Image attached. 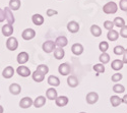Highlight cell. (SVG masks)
<instances>
[{
    "label": "cell",
    "mask_w": 127,
    "mask_h": 113,
    "mask_svg": "<svg viewBox=\"0 0 127 113\" xmlns=\"http://www.w3.org/2000/svg\"><path fill=\"white\" fill-rule=\"evenodd\" d=\"M99 49L103 52H107V50L109 49V43L106 42V41H102V42L99 44Z\"/></svg>",
    "instance_id": "cell-34"
},
{
    "label": "cell",
    "mask_w": 127,
    "mask_h": 113,
    "mask_svg": "<svg viewBox=\"0 0 127 113\" xmlns=\"http://www.w3.org/2000/svg\"><path fill=\"white\" fill-rule=\"evenodd\" d=\"M67 30L69 31L70 33H72V34L77 33L78 31H79V25H78V23L74 22V20H71V22H69L67 24Z\"/></svg>",
    "instance_id": "cell-14"
},
{
    "label": "cell",
    "mask_w": 127,
    "mask_h": 113,
    "mask_svg": "<svg viewBox=\"0 0 127 113\" xmlns=\"http://www.w3.org/2000/svg\"><path fill=\"white\" fill-rule=\"evenodd\" d=\"M32 22H33V24L36 25V26H42L44 24V17L41 14L36 13V14H34L33 16H32Z\"/></svg>",
    "instance_id": "cell-22"
},
{
    "label": "cell",
    "mask_w": 127,
    "mask_h": 113,
    "mask_svg": "<svg viewBox=\"0 0 127 113\" xmlns=\"http://www.w3.org/2000/svg\"><path fill=\"white\" fill-rule=\"evenodd\" d=\"M99 60H100V62L103 63V64H107L109 61H110V55L107 53V52H103L100 57H99Z\"/></svg>",
    "instance_id": "cell-30"
},
{
    "label": "cell",
    "mask_w": 127,
    "mask_h": 113,
    "mask_svg": "<svg viewBox=\"0 0 127 113\" xmlns=\"http://www.w3.org/2000/svg\"><path fill=\"white\" fill-rule=\"evenodd\" d=\"M68 98L66 96H58L56 99H55V104L58 106V107H64L68 104Z\"/></svg>",
    "instance_id": "cell-13"
},
{
    "label": "cell",
    "mask_w": 127,
    "mask_h": 113,
    "mask_svg": "<svg viewBox=\"0 0 127 113\" xmlns=\"http://www.w3.org/2000/svg\"><path fill=\"white\" fill-rule=\"evenodd\" d=\"M18 47V41L14 37H8L6 41V48L9 51H15Z\"/></svg>",
    "instance_id": "cell-2"
},
{
    "label": "cell",
    "mask_w": 127,
    "mask_h": 113,
    "mask_svg": "<svg viewBox=\"0 0 127 113\" xmlns=\"http://www.w3.org/2000/svg\"><path fill=\"white\" fill-rule=\"evenodd\" d=\"M107 38H108L109 41L114 42V41H116L119 38V33L117 32V31H115V30H111V31H109L108 34H107Z\"/></svg>",
    "instance_id": "cell-27"
},
{
    "label": "cell",
    "mask_w": 127,
    "mask_h": 113,
    "mask_svg": "<svg viewBox=\"0 0 127 113\" xmlns=\"http://www.w3.org/2000/svg\"><path fill=\"white\" fill-rule=\"evenodd\" d=\"M3 112H4V109H3V107L1 105H0V113H3Z\"/></svg>",
    "instance_id": "cell-45"
},
{
    "label": "cell",
    "mask_w": 127,
    "mask_h": 113,
    "mask_svg": "<svg viewBox=\"0 0 127 113\" xmlns=\"http://www.w3.org/2000/svg\"><path fill=\"white\" fill-rule=\"evenodd\" d=\"M113 91H114V93L116 94H122L125 92V88L123 85H120V84H116L113 86Z\"/></svg>",
    "instance_id": "cell-31"
},
{
    "label": "cell",
    "mask_w": 127,
    "mask_h": 113,
    "mask_svg": "<svg viewBox=\"0 0 127 113\" xmlns=\"http://www.w3.org/2000/svg\"><path fill=\"white\" fill-rule=\"evenodd\" d=\"M122 103L127 104V94H125V95H124V97L122 98Z\"/></svg>",
    "instance_id": "cell-44"
},
{
    "label": "cell",
    "mask_w": 127,
    "mask_h": 113,
    "mask_svg": "<svg viewBox=\"0 0 127 113\" xmlns=\"http://www.w3.org/2000/svg\"><path fill=\"white\" fill-rule=\"evenodd\" d=\"M14 75V68L12 66H6L2 71V76L4 78H11Z\"/></svg>",
    "instance_id": "cell-15"
},
{
    "label": "cell",
    "mask_w": 127,
    "mask_h": 113,
    "mask_svg": "<svg viewBox=\"0 0 127 113\" xmlns=\"http://www.w3.org/2000/svg\"><path fill=\"white\" fill-rule=\"evenodd\" d=\"M46 104V98L44 96H38L35 101H34V106L36 108H41V107H43L44 105Z\"/></svg>",
    "instance_id": "cell-19"
},
{
    "label": "cell",
    "mask_w": 127,
    "mask_h": 113,
    "mask_svg": "<svg viewBox=\"0 0 127 113\" xmlns=\"http://www.w3.org/2000/svg\"><path fill=\"white\" fill-rule=\"evenodd\" d=\"M124 51H125V48L123 47V46H116L115 48H114V53L116 54V55H123V53H124Z\"/></svg>",
    "instance_id": "cell-36"
},
{
    "label": "cell",
    "mask_w": 127,
    "mask_h": 113,
    "mask_svg": "<svg viewBox=\"0 0 127 113\" xmlns=\"http://www.w3.org/2000/svg\"><path fill=\"white\" fill-rule=\"evenodd\" d=\"M9 92H10V94L16 96V95L20 94V92H22V87L16 83H13L9 86Z\"/></svg>",
    "instance_id": "cell-17"
},
{
    "label": "cell",
    "mask_w": 127,
    "mask_h": 113,
    "mask_svg": "<svg viewBox=\"0 0 127 113\" xmlns=\"http://www.w3.org/2000/svg\"><path fill=\"white\" fill-rule=\"evenodd\" d=\"M46 97L49 99V100H55L57 97H58V94H57V91L54 89V88H50L46 91Z\"/></svg>",
    "instance_id": "cell-23"
},
{
    "label": "cell",
    "mask_w": 127,
    "mask_h": 113,
    "mask_svg": "<svg viewBox=\"0 0 127 113\" xmlns=\"http://www.w3.org/2000/svg\"><path fill=\"white\" fill-rule=\"evenodd\" d=\"M122 77H123V75L121 74H114L111 77V80L114 81V83H117V81H120L122 79Z\"/></svg>",
    "instance_id": "cell-38"
},
{
    "label": "cell",
    "mask_w": 127,
    "mask_h": 113,
    "mask_svg": "<svg viewBox=\"0 0 127 113\" xmlns=\"http://www.w3.org/2000/svg\"><path fill=\"white\" fill-rule=\"evenodd\" d=\"M70 70H71V67L67 62L60 64L58 67V71L61 75H68L70 74Z\"/></svg>",
    "instance_id": "cell-10"
},
{
    "label": "cell",
    "mask_w": 127,
    "mask_h": 113,
    "mask_svg": "<svg viewBox=\"0 0 127 113\" xmlns=\"http://www.w3.org/2000/svg\"><path fill=\"white\" fill-rule=\"evenodd\" d=\"M22 37H23V39L24 40H26V41H30V40H32V39H34L35 37H36V32H35V30H33V29H26L24 32H23V34H22Z\"/></svg>",
    "instance_id": "cell-6"
},
{
    "label": "cell",
    "mask_w": 127,
    "mask_h": 113,
    "mask_svg": "<svg viewBox=\"0 0 127 113\" xmlns=\"http://www.w3.org/2000/svg\"><path fill=\"white\" fill-rule=\"evenodd\" d=\"M104 28L106 30H108V31H111L114 28V23L111 22V20H106V22L104 23Z\"/></svg>",
    "instance_id": "cell-37"
},
{
    "label": "cell",
    "mask_w": 127,
    "mask_h": 113,
    "mask_svg": "<svg viewBox=\"0 0 127 113\" xmlns=\"http://www.w3.org/2000/svg\"><path fill=\"white\" fill-rule=\"evenodd\" d=\"M71 52L76 55V56H79L83 53V46L80 44V43H75L71 46Z\"/></svg>",
    "instance_id": "cell-12"
},
{
    "label": "cell",
    "mask_w": 127,
    "mask_h": 113,
    "mask_svg": "<svg viewBox=\"0 0 127 113\" xmlns=\"http://www.w3.org/2000/svg\"><path fill=\"white\" fill-rule=\"evenodd\" d=\"M94 70L98 74H104L105 73V66L103 63H98L94 65Z\"/></svg>",
    "instance_id": "cell-33"
},
{
    "label": "cell",
    "mask_w": 127,
    "mask_h": 113,
    "mask_svg": "<svg viewBox=\"0 0 127 113\" xmlns=\"http://www.w3.org/2000/svg\"><path fill=\"white\" fill-rule=\"evenodd\" d=\"M86 100H87V103L90 105L96 104L99 100V95H98V93H96V92H90L86 97Z\"/></svg>",
    "instance_id": "cell-5"
},
{
    "label": "cell",
    "mask_w": 127,
    "mask_h": 113,
    "mask_svg": "<svg viewBox=\"0 0 127 113\" xmlns=\"http://www.w3.org/2000/svg\"><path fill=\"white\" fill-rule=\"evenodd\" d=\"M32 77H33V79L36 81V83H41V81H43L45 79V75L36 69L34 73L32 74Z\"/></svg>",
    "instance_id": "cell-16"
},
{
    "label": "cell",
    "mask_w": 127,
    "mask_h": 113,
    "mask_svg": "<svg viewBox=\"0 0 127 113\" xmlns=\"http://www.w3.org/2000/svg\"><path fill=\"white\" fill-rule=\"evenodd\" d=\"M119 7L121 10L127 12V0H120L119 2Z\"/></svg>",
    "instance_id": "cell-39"
},
{
    "label": "cell",
    "mask_w": 127,
    "mask_h": 113,
    "mask_svg": "<svg viewBox=\"0 0 127 113\" xmlns=\"http://www.w3.org/2000/svg\"><path fill=\"white\" fill-rule=\"evenodd\" d=\"M29 58H30L29 54L27 52H25V51H23V52L18 53V55L16 57V60H17V62L20 65H24V64H26L28 61H29Z\"/></svg>",
    "instance_id": "cell-11"
},
{
    "label": "cell",
    "mask_w": 127,
    "mask_h": 113,
    "mask_svg": "<svg viewBox=\"0 0 127 113\" xmlns=\"http://www.w3.org/2000/svg\"><path fill=\"white\" fill-rule=\"evenodd\" d=\"M110 102H111V105H112L113 107H117V106H119V105L122 103V99H121L119 96L114 95V96H111Z\"/></svg>",
    "instance_id": "cell-29"
},
{
    "label": "cell",
    "mask_w": 127,
    "mask_h": 113,
    "mask_svg": "<svg viewBox=\"0 0 127 113\" xmlns=\"http://www.w3.org/2000/svg\"><path fill=\"white\" fill-rule=\"evenodd\" d=\"M117 10H118V5L114 1H110L108 3H106L103 7V11L106 14H114L117 12Z\"/></svg>",
    "instance_id": "cell-1"
},
{
    "label": "cell",
    "mask_w": 127,
    "mask_h": 113,
    "mask_svg": "<svg viewBox=\"0 0 127 113\" xmlns=\"http://www.w3.org/2000/svg\"><path fill=\"white\" fill-rule=\"evenodd\" d=\"M13 31H14V29H13V26L11 24H6L1 29L2 35L5 37H11V35L13 34Z\"/></svg>",
    "instance_id": "cell-9"
},
{
    "label": "cell",
    "mask_w": 127,
    "mask_h": 113,
    "mask_svg": "<svg viewBox=\"0 0 127 113\" xmlns=\"http://www.w3.org/2000/svg\"><path fill=\"white\" fill-rule=\"evenodd\" d=\"M67 84L70 88H76L79 84V81H78V78L75 75H69L67 77Z\"/></svg>",
    "instance_id": "cell-20"
},
{
    "label": "cell",
    "mask_w": 127,
    "mask_h": 113,
    "mask_svg": "<svg viewBox=\"0 0 127 113\" xmlns=\"http://www.w3.org/2000/svg\"><path fill=\"white\" fill-rule=\"evenodd\" d=\"M46 13H47V16H54V15L58 14V11H57V10H55V9L49 8V9H47Z\"/></svg>",
    "instance_id": "cell-40"
},
{
    "label": "cell",
    "mask_w": 127,
    "mask_h": 113,
    "mask_svg": "<svg viewBox=\"0 0 127 113\" xmlns=\"http://www.w3.org/2000/svg\"><path fill=\"white\" fill-rule=\"evenodd\" d=\"M42 49H43V51H44V52H46V53H51V52H53V51L56 49V44H55L54 41L48 40V41H46V42L43 43Z\"/></svg>",
    "instance_id": "cell-3"
},
{
    "label": "cell",
    "mask_w": 127,
    "mask_h": 113,
    "mask_svg": "<svg viewBox=\"0 0 127 113\" xmlns=\"http://www.w3.org/2000/svg\"><path fill=\"white\" fill-rule=\"evenodd\" d=\"M123 65H124L123 61H122V60H119V59L113 60L112 63H111L112 69H114V70H116V71H119L120 69H122V68H123Z\"/></svg>",
    "instance_id": "cell-21"
},
{
    "label": "cell",
    "mask_w": 127,
    "mask_h": 113,
    "mask_svg": "<svg viewBox=\"0 0 127 113\" xmlns=\"http://www.w3.org/2000/svg\"><path fill=\"white\" fill-rule=\"evenodd\" d=\"M79 113H87V112H79Z\"/></svg>",
    "instance_id": "cell-46"
},
{
    "label": "cell",
    "mask_w": 127,
    "mask_h": 113,
    "mask_svg": "<svg viewBox=\"0 0 127 113\" xmlns=\"http://www.w3.org/2000/svg\"><path fill=\"white\" fill-rule=\"evenodd\" d=\"M122 61H123L124 64H127V49H125L124 53H123V59H122Z\"/></svg>",
    "instance_id": "cell-43"
},
{
    "label": "cell",
    "mask_w": 127,
    "mask_h": 113,
    "mask_svg": "<svg viewBox=\"0 0 127 113\" xmlns=\"http://www.w3.org/2000/svg\"><path fill=\"white\" fill-rule=\"evenodd\" d=\"M54 57L57 59V60H61L63 57H64V55H65V51H64V49L63 48H60V47H58V48H56L54 51Z\"/></svg>",
    "instance_id": "cell-25"
},
{
    "label": "cell",
    "mask_w": 127,
    "mask_h": 113,
    "mask_svg": "<svg viewBox=\"0 0 127 113\" xmlns=\"http://www.w3.org/2000/svg\"><path fill=\"white\" fill-rule=\"evenodd\" d=\"M16 73H17L18 75L23 76V77H28V76H30V75H32L30 68L27 67L26 65H20V66H18V67L16 68Z\"/></svg>",
    "instance_id": "cell-4"
},
{
    "label": "cell",
    "mask_w": 127,
    "mask_h": 113,
    "mask_svg": "<svg viewBox=\"0 0 127 113\" xmlns=\"http://www.w3.org/2000/svg\"><path fill=\"white\" fill-rule=\"evenodd\" d=\"M119 35L123 38H127V26H124L123 28H121V31H120V33Z\"/></svg>",
    "instance_id": "cell-41"
},
{
    "label": "cell",
    "mask_w": 127,
    "mask_h": 113,
    "mask_svg": "<svg viewBox=\"0 0 127 113\" xmlns=\"http://www.w3.org/2000/svg\"><path fill=\"white\" fill-rule=\"evenodd\" d=\"M91 33H92V35L94 37H100L102 35V30H101V28L99 26L93 25L91 27Z\"/></svg>",
    "instance_id": "cell-28"
},
{
    "label": "cell",
    "mask_w": 127,
    "mask_h": 113,
    "mask_svg": "<svg viewBox=\"0 0 127 113\" xmlns=\"http://www.w3.org/2000/svg\"><path fill=\"white\" fill-rule=\"evenodd\" d=\"M4 14H5V19L7 20V24H11L13 25L14 22H15V18H14V15L11 11V9L9 7H5L4 9Z\"/></svg>",
    "instance_id": "cell-8"
},
{
    "label": "cell",
    "mask_w": 127,
    "mask_h": 113,
    "mask_svg": "<svg viewBox=\"0 0 127 113\" xmlns=\"http://www.w3.org/2000/svg\"><path fill=\"white\" fill-rule=\"evenodd\" d=\"M22 5V1L20 0H10L9 1V8L11 10H18Z\"/></svg>",
    "instance_id": "cell-26"
},
{
    "label": "cell",
    "mask_w": 127,
    "mask_h": 113,
    "mask_svg": "<svg viewBox=\"0 0 127 113\" xmlns=\"http://www.w3.org/2000/svg\"><path fill=\"white\" fill-rule=\"evenodd\" d=\"M55 44H56V46H58V47H60V48H64V47L67 46V44H68V40H67V38L64 37V36H60V37H58V38L56 39Z\"/></svg>",
    "instance_id": "cell-18"
},
{
    "label": "cell",
    "mask_w": 127,
    "mask_h": 113,
    "mask_svg": "<svg viewBox=\"0 0 127 113\" xmlns=\"http://www.w3.org/2000/svg\"><path fill=\"white\" fill-rule=\"evenodd\" d=\"M33 104H34V101L30 97H25L19 101V107L23 109H28L31 106H33Z\"/></svg>",
    "instance_id": "cell-7"
},
{
    "label": "cell",
    "mask_w": 127,
    "mask_h": 113,
    "mask_svg": "<svg viewBox=\"0 0 127 113\" xmlns=\"http://www.w3.org/2000/svg\"><path fill=\"white\" fill-rule=\"evenodd\" d=\"M113 23H114V26L118 27V28H123L125 26V20L122 17H115Z\"/></svg>",
    "instance_id": "cell-32"
},
{
    "label": "cell",
    "mask_w": 127,
    "mask_h": 113,
    "mask_svg": "<svg viewBox=\"0 0 127 113\" xmlns=\"http://www.w3.org/2000/svg\"><path fill=\"white\" fill-rule=\"evenodd\" d=\"M5 20V14H4V10L0 8V23H3Z\"/></svg>",
    "instance_id": "cell-42"
},
{
    "label": "cell",
    "mask_w": 127,
    "mask_h": 113,
    "mask_svg": "<svg viewBox=\"0 0 127 113\" xmlns=\"http://www.w3.org/2000/svg\"><path fill=\"white\" fill-rule=\"evenodd\" d=\"M37 70L41 71L42 74H44V75H46L49 73V67H48L47 65H45V64H40V65H38Z\"/></svg>",
    "instance_id": "cell-35"
},
{
    "label": "cell",
    "mask_w": 127,
    "mask_h": 113,
    "mask_svg": "<svg viewBox=\"0 0 127 113\" xmlns=\"http://www.w3.org/2000/svg\"><path fill=\"white\" fill-rule=\"evenodd\" d=\"M47 81H48V84H49L50 86H52L53 88L60 86V79H59L57 76H55V75H50V76L48 77Z\"/></svg>",
    "instance_id": "cell-24"
}]
</instances>
